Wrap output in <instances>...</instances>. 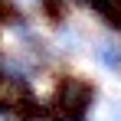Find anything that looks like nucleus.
Returning a JSON list of instances; mask_svg holds the SVG:
<instances>
[{"label": "nucleus", "mask_w": 121, "mask_h": 121, "mask_svg": "<svg viewBox=\"0 0 121 121\" xmlns=\"http://www.w3.org/2000/svg\"><path fill=\"white\" fill-rule=\"evenodd\" d=\"M95 59L105 65V69H111V72H121V46L111 39L105 43H95Z\"/></svg>", "instance_id": "obj_1"}]
</instances>
